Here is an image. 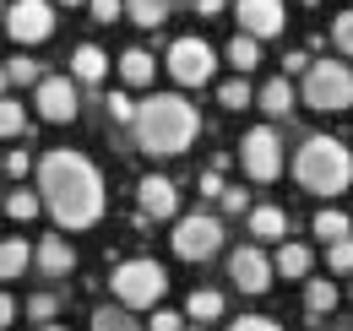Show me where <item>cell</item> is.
<instances>
[{
    "instance_id": "cell-1",
    "label": "cell",
    "mask_w": 353,
    "mask_h": 331,
    "mask_svg": "<svg viewBox=\"0 0 353 331\" xmlns=\"http://www.w3.org/2000/svg\"><path fill=\"white\" fill-rule=\"evenodd\" d=\"M39 190H44V212L60 228H92L103 217V179L82 152L54 147L39 158Z\"/></svg>"
},
{
    "instance_id": "cell-2",
    "label": "cell",
    "mask_w": 353,
    "mask_h": 331,
    "mask_svg": "<svg viewBox=\"0 0 353 331\" xmlns=\"http://www.w3.org/2000/svg\"><path fill=\"white\" fill-rule=\"evenodd\" d=\"M196 136H201L196 103H185L179 92H152V98L136 109V125H131L136 152H147V158H174Z\"/></svg>"
},
{
    "instance_id": "cell-3",
    "label": "cell",
    "mask_w": 353,
    "mask_h": 331,
    "mask_svg": "<svg viewBox=\"0 0 353 331\" xmlns=\"http://www.w3.org/2000/svg\"><path fill=\"white\" fill-rule=\"evenodd\" d=\"M294 179L305 185L310 196H343L353 185V152L337 136H305L299 152H294Z\"/></svg>"
},
{
    "instance_id": "cell-4",
    "label": "cell",
    "mask_w": 353,
    "mask_h": 331,
    "mask_svg": "<svg viewBox=\"0 0 353 331\" xmlns=\"http://www.w3.org/2000/svg\"><path fill=\"white\" fill-rule=\"evenodd\" d=\"M299 103L315 109V114H343V109H353V71L337 66V60H315L305 71Z\"/></svg>"
},
{
    "instance_id": "cell-5",
    "label": "cell",
    "mask_w": 353,
    "mask_h": 331,
    "mask_svg": "<svg viewBox=\"0 0 353 331\" xmlns=\"http://www.w3.org/2000/svg\"><path fill=\"white\" fill-rule=\"evenodd\" d=\"M109 288L120 304H131V310H152L163 288H169V272L158 266V261H120L114 266V277H109Z\"/></svg>"
},
{
    "instance_id": "cell-6",
    "label": "cell",
    "mask_w": 353,
    "mask_h": 331,
    "mask_svg": "<svg viewBox=\"0 0 353 331\" xmlns=\"http://www.w3.org/2000/svg\"><path fill=\"white\" fill-rule=\"evenodd\" d=\"M163 66H169V77H174L179 87H207L212 71H218V49L201 43V39H174Z\"/></svg>"
},
{
    "instance_id": "cell-7",
    "label": "cell",
    "mask_w": 353,
    "mask_h": 331,
    "mask_svg": "<svg viewBox=\"0 0 353 331\" xmlns=\"http://www.w3.org/2000/svg\"><path fill=\"white\" fill-rule=\"evenodd\" d=\"M239 163L245 174L266 185V179H277L283 174V141H277V130L272 125H256V130H245V141H239Z\"/></svg>"
},
{
    "instance_id": "cell-8",
    "label": "cell",
    "mask_w": 353,
    "mask_h": 331,
    "mask_svg": "<svg viewBox=\"0 0 353 331\" xmlns=\"http://www.w3.org/2000/svg\"><path fill=\"white\" fill-rule=\"evenodd\" d=\"M218 245H223V223L212 212H190V217L174 223V255L179 261H207V255H218Z\"/></svg>"
},
{
    "instance_id": "cell-9",
    "label": "cell",
    "mask_w": 353,
    "mask_h": 331,
    "mask_svg": "<svg viewBox=\"0 0 353 331\" xmlns=\"http://www.w3.org/2000/svg\"><path fill=\"white\" fill-rule=\"evenodd\" d=\"M77 77H39L33 87V103H39V120L49 125H71L77 120V109H82V92H77Z\"/></svg>"
},
{
    "instance_id": "cell-10",
    "label": "cell",
    "mask_w": 353,
    "mask_h": 331,
    "mask_svg": "<svg viewBox=\"0 0 353 331\" xmlns=\"http://www.w3.org/2000/svg\"><path fill=\"white\" fill-rule=\"evenodd\" d=\"M6 33H11V43H44L54 33V6L49 0H11L6 6Z\"/></svg>"
},
{
    "instance_id": "cell-11",
    "label": "cell",
    "mask_w": 353,
    "mask_h": 331,
    "mask_svg": "<svg viewBox=\"0 0 353 331\" xmlns=\"http://www.w3.org/2000/svg\"><path fill=\"white\" fill-rule=\"evenodd\" d=\"M228 277H234V288H239V293H266V288H272L277 266L261 255V239H256V245H239L234 255H228Z\"/></svg>"
},
{
    "instance_id": "cell-12",
    "label": "cell",
    "mask_w": 353,
    "mask_h": 331,
    "mask_svg": "<svg viewBox=\"0 0 353 331\" xmlns=\"http://www.w3.org/2000/svg\"><path fill=\"white\" fill-rule=\"evenodd\" d=\"M234 17H239L245 33H256V39H277L283 22H288V6H283V0H239Z\"/></svg>"
},
{
    "instance_id": "cell-13",
    "label": "cell",
    "mask_w": 353,
    "mask_h": 331,
    "mask_svg": "<svg viewBox=\"0 0 353 331\" xmlns=\"http://www.w3.org/2000/svg\"><path fill=\"white\" fill-rule=\"evenodd\" d=\"M136 207H141V217H147V223H163V217H174V212H179L174 179H163V174H147V179L136 185Z\"/></svg>"
},
{
    "instance_id": "cell-14",
    "label": "cell",
    "mask_w": 353,
    "mask_h": 331,
    "mask_svg": "<svg viewBox=\"0 0 353 331\" xmlns=\"http://www.w3.org/2000/svg\"><path fill=\"white\" fill-rule=\"evenodd\" d=\"M294 103H299V92H294L288 77H272V82L256 87V109H266L272 120H288V114H294Z\"/></svg>"
},
{
    "instance_id": "cell-15",
    "label": "cell",
    "mask_w": 353,
    "mask_h": 331,
    "mask_svg": "<svg viewBox=\"0 0 353 331\" xmlns=\"http://www.w3.org/2000/svg\"><path fill=\"white\" fill-rule=\"evenodd\" d=\"M71 77L82 87H98L109 77V54H103L98 43H77V49H71Z\"/></svg>"
},
{
    "instance_id": "cell-16",
    "label": "cell",
    "mask_w": 353,
    "mask_h": 331,
    "mask_svg": "<svg viewBox=\"0 0 353 331\" xmlns=\"http://www.w3.org/2000/svg\"><path fill=\"white\" fill-rule=\"evenodd\" d=\"M33 266H39V272H44V277H65V272H71V266H77V250L65 245V239H60V234H49L44 245L33 250Z\"/></svg>"
},
{
    "instance_id": "cell-17",
    "label": "cell",
    "mask_w": 353,
    "mask_h": 331,
    "mask_svg": "<svg viewBox=\"0 0 353 331\" xmlns=\"http://www.w3.org/2000/svg\"><path fill=\"white\" fill-rule=\"evenodd\" d=\"M250 234H256L261 245H283V234H288V212H283V207H250Z\"/></svg>"
},
{
    "instance_id": "cell-18",
    "label": "cell",
    "mask_w": 353,
    "mask_h": 331,
    "mask_svg": "<svg viewBox=\"0 0 353 331\" xmlns=\"http://www.w3.org/2000/svg\"><path fill=\"white\" fill-rule=\"evenodd\" d=\"M223 60H228L234 71H256V66H261V39L239 28V33L228 39V49H223Z\"/></svg>"
},
{
    "instance_id": "cell-19",
    "label": "cell",
    "mask_w": 353,
    "mask_h": 331,
    "mask_svg": "<svg viewBox=\"0 0 353 331\" xmlns=\"http://www.w3.org/2000/svg\"><path fill=\"white\" fill-rule=\"evenodd\" d=\"M152 71H158V60L147 49H125L120 54V82L125 87H152Z\"/></svg>"
},
{
    "instance_id": "cell-20",
    "label": "cell",
    "mask_w": 353,
    "mask_h": 331,
    "mask_svg": "<svg viewBox=\"0 0 353 331\" xmlns=\"http://www.w3.org/2000/svg\"><path fill=\"white\" fill-rule=\"evenodd\" d=\"M332 310H337L332 277H310V283H305V315H310V321H321V315H332Z\"/></svg>"
},
{
    "instance_id": "cell-21",
    "label": "cell",
    "mask_w": 353,
    "mask_h": 331,
    "mask_svg": "<svg viewBox=\"0 0 353 331\" xmlns=\"http://www.w3.org/2000/svg\"><path fill=\"white\" fill-rule=\"evenodd\" d=\"M92 331H141L131 304H98L92 310Z\"/></svg>"
},
{
    "instance_id": "cell-22",
    "label": "cell",
    "mask_w": 353,
    "mask_h": 331,
    "mask_svg": "<svg viewBox=\"0 0 353 331\" xmlns=\"http://www.w3.org/2000/svg\"><path fill=\"white\" fill-rule=\"evenodd\" d=\"M310 255L305 245H277V255H272V266H277V277H310Z\"/></svg>"
},
{
    "instance_id": "cell-23",
    "label": "cell",
    "mask_w": 353,
    "mask_h": 331,
    "mask_svg": "<svg viewBox=\"0 0 353 331\" xmlns=\"http://www.w3.org/2000/svg\"><path fill=\"white\" fill-rule=\"evenodd\" d=\"M33 266V250L22 245V239H6L0 245V283H11V277H22Z\"/></svg>"
},
{
    "instance_id": "cell-24",
    "label": "cell",
    "mask_w": 353,
    "mask_h": 331,
    "mask_svg": "<svg viewBox=\"0 0 353 331\" xmlns=\"http://www.w3.org/2000/svg\"><path fill=\"white\" fill-rule=\"evenodd\" d=\"M125 11H131L136 28H163L169 22V0H125Z\"/></svg>"
},
{
    "instance_id": "cell-25",
    "label": "cell",
    "mask_w": 353,
    "mask_h": 331,
    "mask_svg": "<svg viewBox=\"0 0 353 331\" xmlns=\"http://www.w3.org/2000/svg\"><path fill=\"white\" fill-rule=\"evenodd\" d=\"M185 315H190V321H218V315H223V293L196 288L190 299H185Z\"/></svg>"
},
{
    "instance_id": "cell-26",
    "label": "cell",
    "mask_w": 353,
    "mask_h": 331,
    "mask_svg": "<svg viewBox=\"0 0 353 331\" xmlns=\"http://www.w3.org/2000/svg\"><path fill=\"white\" fill-rule=\"evenodd\" d=\"M348 212H337V207H321L315 212V234H321V239H326V245H332V239H348Z\"/></svg>"
},
{
    "instance_id": "cell-27",
    "label": "cell",
    "mask_w": 353,
    "mask_h": 331,
    "mask_svg": "<svg viewBox=\"0 0 353 331\" xmlns=\"http://www.w3.org/2000/svg\"><path fill=\"white\" fill-rule=\"evenodd\" d=\"M39 207H44V190H11L6 196V217H17V223L39 217Z\"/></svg>"
},
{
    "instance_id": "cell-28",
    "label": "cell",
    "mask_w": 353,
    "mask_h": 331,
    "mask_svg": "<svg viewBox=\"0 0 353 331\" xmlns=\"http://www.w3.org/2000/svg\"><path fill=\"white\" fill-rule=\"evenodd\" d=\"M218 103H223V109H250V103H256V87L245 82V71H239L234 82L218 87Z\"/></svg>"
},
{
    "instance_id": "cell-29",
    "label": "cell",
    "mask_w": 353,
    "mask_h": 331,
    "mask_svg": "<svg viewBox=\"0 0 353 331\" xmlns=\"http://www.w3.org/2000/svg\"><path fill=\"white\" fill-rule=\"evenodd\" d=\"M28 130V109L17 98H0V136H22Z\"/></svg>"
},
{
    "instance_id": "cell-30",
    "label": "cell",
    "mask_w": 353,
    "mask_h": 331,
    "mask_svg": "<svg viewBox=\"0 0 353 331\" xmlns=\"http://www.w3.org/2000/svg\"><path fill=\"white\" fill-rule=\"evenodd\" d=\"M54 315H60V293H33V299H28V321L44 326V321H54Z\"/></svg>"
},
{
    "instance_id": "cell-31",
    "label": "cell",
    "mask_w": 353,
    "mask_h": 331,
    "mask_svg": "<svg viewBox=\"0 0 353 331\" xmlns=\"http://www.w3.org/2000/svg\"><path fill=\"white\" fill-rule=\"evenodd\" d=\"M326 266L332 272H353V239H332L326 245Z\"/></svg>"
},
{
    "instance_id": "cell-32",
    "label": "cell",
    "mask_w": 353,
    "mask_h": 331,
    "mask_svg": "<svg viewBox=\"0 0 353 331\" xmlns=\"http://www.w3.org/2000/svg\"><path fill=\"white\" fill-rule=\"evenodd\" d=\"M136 109H141V103H136L131 92H109V114L120 125H136Z\"/></svg>"
},
{
    "instance_id": "cell-33",
    "label": "cell",
    "mask_w": 353,
    "mask_h": 331,
    "mask_svg": "<svg viewBox=\"0 0 353 331\" xmlns=\"http://www.w3.org/2000/svg\"><path fill=\"white\" fill-rule=\"evenodd\" d=\"M6 71H11V82H22V87H39V77H44V71H39L33 60H22V54H17V60H11Z\"/></svg>"
},
{
    "instance_id": "cell-34",
    "label": "cell",
    "mask_w": 353,
    "mask_h": 331,
    "mask_svg": "<svg viewBox=\"0 0 353 331\" xmlns=\"http://www.w3.org/2000/svg\"><path fill=\"white\" fill-rule=\"evenodd\" d=\"M332 43H337L343 54H353V11H343V17L332 22Z\"/></svg>"
},
{
    "instance_id": "cell-35",
    "label": "cell",
    "mask_w": 353,
    "mask_h": 331,
    "mask_svg": "<svg viewBox=\"0 0 353 331\" xmlns=\"http://www.w3.org/2000/svg\"><path fill=\"white\" fill-rule=\"evenodd\" d=\"M92 6V22H120V11H125V0H88Z\"/></svg>"
},
{
    "instance_id": "cell-36",
    "label": "cell",
    "mask_w": 353,
    "mask_h": 331,
    "mask_svg": "<svg viewBox=\"0 0 353 331\" xmlns=\"http://www.w3.org/2000/svg\"><path fill=\"white\" fill-rule=\"evenodd\" d=\"M196 190H201V196H207V201H223V190H228V185H223V174H218V168H207V174H201V185H196Z\"/></svg>"
},
{
    "instance_id": "cell-37",
    "label": "cell",
    "mask_w": 353,
    "mask_h": 331,
    "mask_svg": "<svg viewBox=\"0 0 353 331\" xmlns=\"http://www.w3.org/2000/svg\"><path fill=\"white\" fill-rule=\"evenodd\" d=\"M310 66H315V60H310L305 49H294V54H283V77H305Z\"/></svg>"
},
{
    "instance_id": "cell-38",
    "label": "cell",
    "mask_w": 353,
    "mask_h": 331,
    "mask_svg": "<svg viewBox=\"0 0 353 331\" xmlns=\"http://www.w3.org/2000/svg\"><path fill=\"white\" fill-rule=\"evenodd\" d=\"M152 331H185V315H174V310H152Z\"/></svg>"
},
{
    "instance_id": "cell-39",
    "label": "cell",
    "mask_w": 353,
    "mask_h": 331,
    "mask_svg": "<svg viewBox=\"0 0 353 331\" xmlns=\"http://www.w3.org/2000/svg\"><path fill=\"white\" fill-rule=\"evenodd\" d=\"M228 331H277V321H266V315H239Z\"/></svg>"
},
{
    "instance_id": "cell-40",
    "label": "cell",
    "mask_w": 353,
    "mask_h": 331,
    "mask_svg": "<svg viewBox=\"0 0 353 331\" xmlns=\"http://www.w3.org/2000/svg\"><path fill=\"white\" fill-rule=\"evenodd\" d=\"M28 168H33V158H28V147H17V152H11V158H6V174H17V179H22V174H28Z\"/></svg>"
},
{
    "instance_id": "cell-41",
    "label": "cell",
    "mask_w": 353,
    "mask_h": 331,
    "mask_svg": "<svg viewBox=\"0 0 353 331\" xmlns=\"http://www.w3.org/2000/svg\"><path fill=\"white\" fill-rule=\"evenodd\" d=\"M223 212H250V190H223Z\"/></svg>"
},
{
    "instance_id": "cell-42",
    "label": "cell",
    "mask_w": 353,
    "mask_h": 331,
    "mask_svg": "<svg viewBox=\"0 0 353 331\" xmlns=\"http://www.w3.org/2000/svg\"><path fill=\"white\" fill-rule=\"evenodd\" d=\"M11 315H17V299H11V293H0V331H6V321H11Z\"/></svg>"
},
{
    "instance_id": "cell-43",
    "label": "cell",
    "mask_w": 353,
    "mask_h": 331,
    "mask_svg": "<svg viewBox=\"0 0 353 331\" xmlns=\"http://www.w3.org/2000/svg\"><path fill=\"white\" fill-rule=\"evenodd\" d=\"M190 6H196L201 17H218V11H223V6H228V0H190Z\"/></svg>"
},
{
    "instance_id": "cell-44",
    "label": "cell",
    "mask_w": 353,
    "mask_h": 331,
    "mask_svg": "<svg viewBox=\"0 0 353 331\" xmlns=\"http://www.w3.org/2000/svg\"><path fill=\"white\" fill-rule=\"evenodd\" d=\"M6 82H11V71H6V66H0V98H6Z\"/></svg>"
},
{
    "instance_id": "cell-45",
    "label": "cell",
    "mask_w": 353,
    "mask_h": 331,
    "mask_svg": "<svg viewBox=\"0 0 353 331\" xmlns=\"http://www.w3.org/2000/svg\"><path fill=\"white\" fill-rule=\"evenodd\" d=\"M39 331H65V326H54V321H44V326H39Z\"/></svg>"
},
{
    "instance_id": "cell-46",
    "label": "cell",
    "mask_w": 353,
    "mask_h": 331,
    "mask_svg": "<svg viewBox=\"0 0 353 331\" xmlns=\"http://www.w3.org/2000/svg\"><path fill=\"white\" fill-rule=\"evenodd\" d=\"M60 6H88V0H60Z\"/></svg>"
},
{
    "instance_id": "cell-47",
    "label": "cell",
    "mask_w": 353,
    "mask_h": 331,
    "mask_svg": "<svg viewBox=\"0 0 353 331\" xmlns=\"http://www.w3.org/2000/svg\"><path fill=\"white\" fill-rule=\"evenodd\" d=\"M0 22H6V0H0Z\"/></svg>"
},
{
    "instance_id": "cell-48",
    "label": "cell",
    "mask_w": 353,
    "mask_h": 331,
    "mask_svg": "<svg viewBox=\"0 0 353 331\" xmlns=\"http://www.w3.org/2000/svg\"><path fill=\"white\" fill-rule=\"evenodd\" d=\"M190 331H201V321H196V326H190Z\"/></svg>"
},
{
    "instance_id": "cell-49",
    "label": "cell",
    "mask_w": 353,
    "mask_h": 331,
    "mask_svg": "<svg viewBox=\"0 0 353 331\" xmlns=\"http://www.w3.org/2000/svg\"><path fill=\"white\" fill-rule=\"evenodd\" d=\"M343 331H348V326H343Z\"/></svg>"
},
{
    "instance_id": "cell-50",
    "label": "cell",
    "mask_w": 353,
    "mask_h": 331,
    "mask_svg": "<svg viewBox=\"0 0 353 331\" xmlns=\"http://www.w3.org/2000/svg\"><path fill=\"white\" fill-rule=\"evenodd\" d=\"M348 293H353V288H348Z\"/></svg>"
}]
</instances>
